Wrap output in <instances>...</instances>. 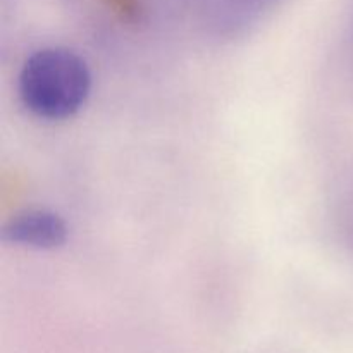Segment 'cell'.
Instances as JSON below:
<instances>
[{"label": "cell", "mask_w": 353, "mask_h": 353, "mask_svg": "<svg viewBox=\"0 0 353 353\" xmlns=\"http://www.w3.org/2000/svg\"><path fill=\"white\" fill-rule=\"evenodd\" d=\"M92 92L86 62L72 50L48 47L26 59L19 74V97L34 116L69 119L81 110Z\"/></svg>", "instance_id": "1"}, {"label": "cell", "mask_w": 353, "mask_h": 353, "mask_svg": "<svg viewBox=\"0 0 353 353\" xmlns=\"http://www.w3.org/2000/svg\"><path fill=\"white\" fill-rule=\"evenodd\" d=\"M2 238L21 247L54 250L68 240V226L52 210L30 209L16 214L3 224Z\"/></svg>", "instance_id": "2"}]
</instances>
